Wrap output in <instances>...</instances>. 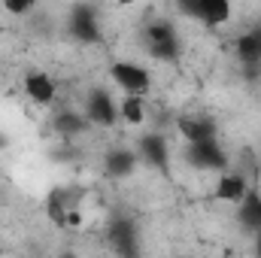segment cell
<instances>
[{
	"label": "cell",
	"mask_w": 261,
	"mask_h": 258,
	"mask_svg": "<svg viewBox=\"0 0 261 258\" xmlns=\"http://www.w3.org/2000/svg\"><path fill=\"white\" fill-rule=\"evenodd\" d=\"M143 40H146V52H149L155 61L173 64V61H179V55H182V43H179L176 24L167 21V18H152V21L143 28Z\"/></svg>",
	"instance_id": "1"
},
{
	"label": "cell",
	"mask_w": 261,
	"mask_h": 258,
	"mask_svg": "<svg viewBox=\"0 0 261 258\" xmlns=\"http://www.w3.org/2000/svg\"><path fill=\"white\" fill-rule=\"evenodd\" d=\"M107 243L116 258H143L140 228L130 216H113L107 222Z\"/></svg>",
	"instance_id": "2"
},
{
	"label": "cell",
	"mask_w": 261,
	"mask_h": 258,
	"mask_svg": "<svg viewBox=\"0 0 261 258\" xmlns=\"http://www.w3.org/2000/svg\"><path fill=\"white\" fill-rule=\"evenodd\" d=\"M67 34L82 43V46H94L103 40V31H100V18H97V9L91 3H76L70 9V18H67Z\"/></svg>",
	"instance_id": "3"
},
{
	"label": "cell",
	"mask_w": 261,
	"mask_h": 258,
	"mask_svg": "<svg viewBox=\"0 0 261 258\" xmlns=\"http://www.w3.org/2000/svg\"><path fill=\"white\" fill-rule=\"evenodd\" d=\"M85 119L94 128H113L119 122V104L113 100V94L107 88H91L85 94Z\"/></svg>",
	"instance_id": "4"
},
{
	"label": "cell",
	"mask_w": 261,
	"mask_h": 258,
	"mask_svg": "<svg viewBox=\"0 0 261 258\" xmlns=\"http://www.w3.org/2000/svg\"><path fill=\"white\" fill-rule=\"evenodd\" d=\"M110 76L125 91V97H143L149 91V85H152L149 70L143 64H134V61H116L110 67Z\"/></svg>",
	"instance_id": "5"
},
{
	"label": "cell",
	"mask_w": 261,
	"mask_h": 258,
	"mask_svg": "<svg viewBox=\"0 0 261 258\" xmlns=\"http://www.w3.org/2000/svg\"><path fill=\"white\" fill-rule=\"evenodd\" d=\"M137 158L140 161H146L152 170H158V173H170V146H167V137L164 134H143L140 140H137Z\"/></svg>",
	"instance_id": "6"
},
{
	"label": "cell",
	"mask_w": 261,
	"mask_h": 258,
	"mask_svg": "<svg viewBox=\"0 0 261 258\" xmlns=\"http://www.w3.org/2000/svg\"><path fill=\"white\" fill-rule=\"evenodd\" d=\"M179 12L206 24V28H219L231 18V3L228 0H182Z\"/></svg>",
	"instance_id": "7"
},
{
	"label": "cell",
	"mask_w": 261,
	"mask_h": 258,
	"mask_svg": "<svg viewBox=\"0 0 261 258\" xmlns=\"http://www.w3.org/2000/svg\"><path fill=\"white\" fill-rule=\"evenodd\" d=\"M186 161L195 170H222L225 173V167H228V155L219 146V140H213V143H189L186 146Z\"/></svg>",
	"instance_id": "8"
},
{
	"label": "cell",
	"mask_w": 261,
	"mask_h": 258,
	"mask_svg": "<svg viewBox=\"0 0 261 258\" xmlns=\"http://www.w3.org/2000/svg\"><path fill=\"white\" fill-rule=\"evenodd\" d=\"M137 164H140V158H137V152L128 149V146H113L103 155V173L110 179H128V176H134L137 173Z\"/></svg>",
	"instance_id": "9"
},
{
	"label": "cell",
	"mask_w": 261,
	"mask_h": 258,
	"mask_svg": "<svg viewBox=\"0 0 261 258\" xmlns=\"http://www.w3.org/2000/svg\"><path fill=\"white\" fill-rule=\"evenodd\" d=\"M176 128L186 137V143H213V140H219V125L210 116H182L176 122Z\"/></svg>",
	"instance_id": "10"
},
{
	"label": "cell",
	"mask_w": 261,
	"mask_h": 258,
	"mask_svg": "<svg viewBox=\"0 0 261 258\" xmlns=\"http://www.w3.org/2000/svg\"><path fill=\"white\" fill-rule=\"evenodd\" d=\"M246 194H249V179H246L243 173H234V170H225V173L219 176V183H216V200H222V203H234V207H240Z\"/></svg>",
	"instance_id": "11"
},
{
	"label": "cell",
	"mask_w": 261,
	"mask_h": 258,
	"mask_svg": "<svg viewBox=\"0 0 261 258\" xmlns=\"http://www.w3.org/2000/svg\"><path fill=\"white\" fill-rule=\"evenodd\" d=\"M24 94H28V100H34L37 107H49V104L55 100L58 88H55V82H52L49 73L31 70V73L24 76Z\"/></svg>",
	"instance_id": "12"
},
{
	"label": "cell",
	"mask_w": 261,
	"mask_h": 258,
	"mask_svg": "<svg viewBox=\"0 0 261 258\" xmlns=\"http://www.w3.org/2000/svg\"><path fill=\"white\" fill-rule=\"evenodd\" d=\"M234 52H237V58H240L243 67H261V24L246 28V31L237 37Z\"/></svg>",
	"instance_id": "13"
},
{
	"label": "cell",
	"mask_w": 261,
	"mask_h": 258,
	"mask_svg": "<svg viewBox=\"0 0 261 258\" xmlns=\"http://www.w3.org/2000/svg\"><path fill=\"white\" fill-rule=\"evenodd\" d=\"M52 128H55V134L73 140V137H79V134H85V131L91 128V122H88L85 113H79V110H58L55 119H52Z\"/></svg>",
	"instance_id": "14"
},
{
	"label": "cell",
	"mask_w": 261,
	"mask_h": 258,
	"mask_svg": "<svg viewBox=\"0 0 261 258\" xmlns=\"http://www.w3.org/2000/svg\"><path fill=\"white\" fill-rule=\"evenodd\" d=\"M237 222L243 231H261V192L249 189V194L243 197V203L237 207Z\"/></svg>",
	"instance_id": "15"
},
{
	"label": "cell",
	"mask_w": 261,
	"mask_h": 258,
	"mask_svg": "<svg viewBox=\"0 0 261 258\" xmlns=\"http://www.w3.org/2000/svg\"><path fill=\"white\" fill-rule=\"evenodd\" d=\"M67 210H70V194H67V189L55 186L46 194V216H49V222L58 225V228H67Z\"/></svg>",
	"instance_id": "16"
},
{
	"label": "cell",
	"mask_w": 261,
	"mask_h": 258,
	"mask_svg": "<svg viewBox=\"0 0 261 258\" xmlns=\"http://www.w3.org/2000/svg\"><path fill=\"white\" fill-rule=\"evenodd\" d=\"M119 122H125L130 128L143 125L146 122V107H143V97H125L119 104Z\"/></svg>",
	"instance_id": "17"
},
{
	"label": "cell",
	"mask_w": 261,
	"mask_h": 258,
	"mask_svg": "<svg viewBox=\"0 0 261 258\" xmlns=\"http://www.w3.org/2000/svg\"><path fill=\"white\" fill-rule=\"evenodd\" d=\"M3 9H6L9 15H28V12L34 9V3H31V0H6Z\"/></svg>",
	"instance_id": "18"
},
{
	"label": "cell",
	"mask_w": 261,
	"mask_h": 258,
	"mask_svg": "<svg viewBox=\"0 0 261 258\" xmlns=\"http://www.w3.org/2000/svg\"><path fill=\"white\" fill-rule=\"evenodd\" d=\"M67 228H82V210H76V207L67 210Z\"/></svg>",
	"instance_id": "19"
},
{
	"label": "cell",
	"mask_w": 261,
	"mask_h": 258,
	"mask_svg": "<svg viewBox=\"0 0 261 258\" xmlns=\"http://www.w3.org/2000/svg\"><path fill=\"white\" fill-rule=\"evenodd\" d=\"M55 258H79V255H76L73 249H61V252H58V255H55Z\"/></svg>",
	"instance_id": "20"
},
{
	"label": "cell",
	"mask_w": 261,
	"mask_h": 258,
	"mask_svg": "<svg viewBox=\"0 0 261 258\" xmlns=\"http://www.w3.org/2000/svg\"><path fill=\"white\" fill-rule=\"evenodd\" d=\"M255 258H261V231L255 234Z\"/></svg>",
	"instance_id": "21"
},
{
	"label": "cell",
	"mask_w": 261,
	"mask_h": 258,
	"mask_svg": "<svg viewBox=\"0 0 261 258\" xmlns=\"http://www.w3.org/2000/svg\"><path fill=\"white\" fill-rule=\"evenodd\" d=\"M0 146H3V137H0Z\"/></svg>",
	"instance_id": "22"
}]
</instances>
